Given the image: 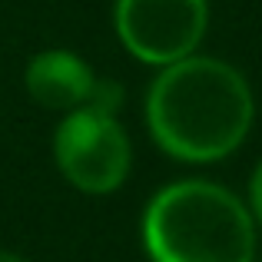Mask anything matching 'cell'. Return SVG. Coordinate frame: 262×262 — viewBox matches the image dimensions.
<instances>
[{
	"mask_svg": "<svg viewBox=\"0 0 262 262\" xmlns=\"http://www.w3.org/2000/svg\"><path fill=\"white\" fill-rule=\"evenodd\" d=\"M0 262H27V259L17 256V252H10V249H0Z\"/></svg>",
	"mask_w": 262,
	"mask_h": 262,
	"instance_id": "cell-7",
	"label": "cell"
},
{
	"mask_svg": "<svg viewBox=\"0 0 262 262\" xmlns=\"http://www.w3.org/2000/svg\"><path fill=\"white\" fill-rule=\"evenodd\" d=\"M146 129L179 163H219L246 143L256 120V96L243 70L219 57L192 53L160 67L146 90Z\"/></svg>",
	"mask_w": 262,
	"mask_h": 262,
	"instance_id": "cell-1",
	"label": "cell"
},
{
	"mask_svg": "<svg viewBox=\"0 0 262 262\" xmlns=\"http://www.w3.org/2000/svg\"><path fill=\"white\" fill-rule=\"evenodd\" d=\"M246 206H249L256 226H262V160H259V166L252 169V176H249V203Z\"/></svg>",
	"mask_w": 262,
	"mask_h": 262,
	"instance_id": "cell-6",
	"label": "cell"
},
{
	"mask_svg": "<svg viewBox=\"0 0 262 262\" xmlns=\"http://www.w3.org/2000/svg\"><path fill=\"white\" fill-rule=\"evenodd\" d=\"M149 262H256V219L232 189L209 179H179L143 209Z\"/></svg>",
	"mask_w": 262,
	"mask_h": 262,
	"instance_id": "cell-2",
	"label": "cell"
},
{
	"mask_svg": "<svg viewBox=\"0 0 262 262\" xmlns=\"http://www.w3.org/2000/svg\"><path fill=\"white\" fill-rule=\"evenodd\" d=\"M24 86L37 106L70 113L77 106L96 103L103 80H96L93 67L80 53L50 47V50H40L30 57L24 70Z\"/></svg>",
	"mask_w": 262,
	"mask_h": 262,
	"instance_id": "cell-5",
	"label": "cell"
},
{
	"mask_svg": "<svg viewBox=\"0 0 262 262\" xmlns=\"http://www.w3.org/2000/svg\"><path fill=\"white\" fill-rule=\"evenodd\" d=\"M113 30L140 63L169 67L199 50L209 30V0H116Z\"/></svg>",
	"mask_w": 262,
	"mask_h": 262,
	"instance_id": "cell-4",
	"label": "cell"
},
{
	"mask_svg": "<svg viewBox=\"0 0 262 262\" xmlns=\"http://www.w3.org/2000/svg\"><path fill=\"white\" fill-rule=\"evenodd\" d=\"M53 160L73 189L86 196H110L133 169V143L120 116L106 106H77L53 129Z\"/></svg>",
	"mask_w": 262,
	"mask_h": 262,
	"instance_id": "cell-3",
	"label": "cell"
}]
</instances>
